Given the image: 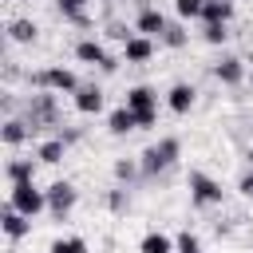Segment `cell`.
<instances>
[{"label":"cell","instance_id":"14","mask_svg":"<svg viewBox=\"0 0 253 253\" xmlns=\"http://www.w3.org/2000/svg\"><path fill=\"white\" fill-rule=\"evenodd\" d=\"M134 126H138V119H134L130 107H115V111L107 115V130H111V134H130Z\"/></svg>","mask_w":253,"mask_h":253},{"label":"cell","instance_id":"20","mask_svg":"<svg viewBox=\"0 0 253 253\" xmlns=\"http://www.w3.org/2000/svg\"><path fill=\"white\" fill-rule=\"evenodd\" d=\"M138 249H142V253H174V237H166V233H146Z\"/></svg>","mask_w":253,"mask_h":253},{"label":"cell","instance_id":"8","mask_svg":"<svg viewBox=\"0 0 253 253\" xmlns=\"http://www.w3.org/2000/svg\"><path fill=\"white\" fill-rule=\"evenodd\" d=\"M170 28V20L158 12V8H142L138 12V20H134V32L138 36H146V40H162V32Z\"/></svg>","mask_w":253,"mask_h":253},{"label":"cell","instance_id":"13","mask_svg":"<svg viewBox=\"0 0 253 253\" xmlns=\"http://www.w3.org/2000/svg\"><path fill=\"white\" fill-rule=\"evenodd\" d=\"M213 75H217L221 83H229V87H233V83H241V79H245V67H241V59H237V55H225V59H217V63H213Z\"/></svg>","mask_w":253,"mask_h":253},{"label":"cell","instance_id":"1","mask_svg":"<svg viewBox=\"0 0 253 253\" xmlns=\"http://www.w3.org/2000/svg\"><path fill=\"white\" fill-rule=\"evenodd\" d=\"M178 154H182V142H178V138H162V142L146 146V150H142V158H138V166H142V178H154V174L170 170V166L178 162Z\"/></svg>","mask_w":253,"mask_h":253},{"label":"cell","instance_id":"5","mask_svg":"<svg viewBox=\"0 0 253 253\" xmlns=\"http://www.w3.org/2000/svg\"><path fill=\"white\" fill-rule=\"evenodd\" d=\"M123 107H130L134 111V119H138V126H150L154 119H158V95L150 91V87H130L126 91V99H123Z\"/></svg>","mask_w":253,"mask_h":253},{"label":"cell","instance_id":"32","mask_svg":"<svg viewBox=\"0 0 253 253\" xmlns=\"http://www.w3.org/2000/svg\"><path fill=\"white\" fill-rule=\"evenodd\" d=\"M245 158H249V166H253V150H249V154H245Z\"/></svg>","mask_w":253,"mask_h":253},{"label":"cell","instance_id":"3","mask_svg":"<svg viewBox=\"0 0 253 253\" xmlns=\"http://www.w3.org/2000/svg\"><path fill=\"white\" fill-rule=\"evenodd\" d=\"M8 206L20 210L24 217H36L40 210H47V190H36V182H20L8 190Z\"/></svg>","mask_w":253,"mask_h":253},{"label":"cell","instance_id":"23","mask_svg":"<svg viewBox=\"0 0 253 253\" xmlns=\"http://www.w3.org/2000/svg\"><path fill=\"white\" fill-rule=\"evenodd\" d=\"M47 253H87V241L83 237H59V241H51Z\"/></svg>","mask_w":253,"mask_h":253},{"label":"cell","instance_id":"15","mask_svg":"<svg viewBox=\"0 0 253 253\" xmlns=\"http://www.w3.org/2000/svg\"><path fill=\"white\" fill-rule=\"evenodd\" d=\"M75 59H79V63H99V67H103V63H107V47H103L99 40H79V43H75Z\"/></svg>","mask_w":253,"mask_h":253},{"label":"cell","instance_id":"26","mask_svg":"<svg viewBox=\"0 0 253 253\" xmlns=\"http://www.w3.org/2000/svg\"><path fill=\"white\" fill-rule=\"evenodd\" d=\"M174 249H178V253H198L202 245H198V237L186 229V233H178V237H174Z\"/></svg>","mask_w":253,"mask_h":253},{"label":"cell","instance_id":"25","mask_svg":"<svg viewBox=\"0 0 253 253\" xmlns=\"http://www.w3.org/2000/svg\"><path fill=\"white\" fill-rule=\"evenodd\" d=\"M162 43H166V47H186V28H182V24H170V28L162 32Z\"/></svg>","mask_w":253,"mask_h":253},{"label":"cell","instance_id":"7","mask_svg":"<svg viewBox=\"0 0 253 253\" xmlns=\"http://www.w3.org/2000/svg\"><path fill=\"white\" fill-rule=\"evenodd\" d=\"M75 198H79V190H75L71 182H51V186H47V210H51L55 217H67L71 206H75Z\"/></svg>","mask_w":253,"mask_h":253},{"label":"cell","instance_id":"24","mask_svg":"<svg viewBox=\"0 0 253 253\" xmlns=\"http://www.w3.org/2000/svg\"><path fill=\"white\" fill-rule=\"evenodd\" d=\"M138 174H142L138 162H130V158H119V162H115V178H119V182H130V178H138Z\"/></svg>","mask_w":253,"mask_h":253},{"label":"cell","instance_id":"27","mask_svg":"<svg viewBox=\"0 0 253 253\" xmlns=\"http://www.w3.org/2000/svg\"><path fill=\"white\" fill-rule=\"evenodd\" d=\"M202 36H206V43H225V40H229L225 24H206V32H202Z\"/></svg>","mask_w":253,"mask_h":253},{"label":"cell","instance_id":"16","mask_svg":"<svg viewBox=\"0 0 253 253\" xmlns=\"http://www.w3.org/2000/svg\"><path fill=\"white\" fill-rule=\"evenodd\" d=\"M32 134V126H28V119H4V130H0V138H4V146H20L24 138Z\"/></svg>","mask_w":253,"mask_h":253},{"label":"cell","instance_id":"22","mask_svg":"<svg viewBox=\"0 0 253 253\" xmlns=\"http://www.w3.org/2000/svg\"><path fill=\"white\" fill-rule=\"evenodd\" d=\"M8 40L32 43V40H36V24H32V20H12V24H8Z\"/></svg>","mask_w":253,"mask_h":253},{"label":"cell","instance_id":"33","mask_svg":"<svg viewBox=\"0 0 253 253\" xmlns=\"http://www.w3.org/2000/svg\"><path fill=\"white\" fill-rule=\"evenodd\" d=\"M198 253H202V249H198Z\"/></svg>","mask_w":253,"mask_h":253},{"label":"cell","instance_id":"28","mask_svg":"<svg viewBox=\"0 0 253 253\" xmlns=\"http://www.w3.org/2000/svg\"><path fill=\"white\" fill-rule=\"evenodd\" d=\"M174 8H178V16H202L206 0H174Z\"/></svg>","mask_w":253,"mask_h":253},{"label":"cell","instance_id":"30","mask_svg":"<svg viewBox=\"0 0 253 253\" xmlns=\"http://www.w3.org/2000/svg\"><path fill=\"white\" fill-rule=\"evenodd\" d=\"M237 190H241V198H253V170H245V174H241Z\"/></svg>","mask_w":253,"mask_h":253},{"label":"cell","instance_id":"10","mask_svg":"<svg viewBox=\"0 0 253 253\" xmlns=\"http://www.w3.org/2000/svg\"><path fill=\"white\" fill-rule=\"evenodd\" d=\"M150 55H154V40H146V36H130L123 43V59L126 63H146Z\"/></svg>","mask_w":253,"mask_h":253},{"label":"cell","instance_id":"19","mask_svg":"<svg viewBox=\"0 0 253 253\" xmlns=\"http://www.w3.org/2000/svg\"><path fill=\"white\" fill-rule=\"evenodd\" d=\"M32 174H36V162H32V158H12V162H8V182H12V186L32 182Z\"/></svg>","mask_w":253,"mask_h":253},{"label":"cell","instance_id":"18","mask_svg":"<svg viewBox=\"0 0 253 253\" xmlns=\"http://www.w3.org/2000/svg\"><path fill=\"white\" fill-rule=\"evenodd\" d=\"M63 150H67V142H63V138H43V142L36 146V158H40V162H47V166H55V162L63 158Z\"/></svg>","mask_w":253,"mask_h":253},{"label":"cell","instance_id":"6","mask_svg":"<svg viewBox=\"0 0 253 253\" xmlns=\"http://www.w3.org/2000/svg\"><path fill=\"white\" fill-rule=\"evenodd\" d=\"M221 182L217 178H210V174H202V170H194L190 174V198H194V206H221Z\"/></svg>","mask_w":253,"mask_h":253},{"label":"cell","instance_id":"2","mask_svg":"<svg viewBox=\"0 0 253 253\" xmlns=\"http://www.w3.org/2000/svg\"><path fill=\"white\" fill-rule=\"evenodd\" d=\"M24 115H28V126H32V130L55 126V123H59L55 95H51V91H40V95H32V99H28V107H24Z\"/></svg>","mask_w":253,"mask_h":253},{"label":"cell","instance_id":"31","mask_svg":"<svg viewBox=\"0 0 253 253\" xmlns=\"http://www.w3.org/2000/svg\"><path fill=\"white\" fill-rule=\"evenodd\" d=\"M107 32H111V40H119V43H126V40H130V32H126V24H111Z\"/></svg>","mask_w":253,"mask_h":253},{"label":"cell","instance_id":"21","mask_svg":"<svg viewBox=\"0 0 253 253\" xmlns=\"http://www.w3.org/2000/svg\"><path fill=\"white\" fill-rule=\"evenodd\" d=\"M83 4H87V0H55V8H59V12H63V16L71 20V24H79V28H87L91 20L83 16Z\"/></svg>","mask_w":253,"mask_h":253},{"label":"cell","instance_id":"11","mask_svg":"<svg viewBox=\"0 0 253 253\" xmlns=\"http://www.w3.org/2000/svg\"><path fill=\"white\" fill-rule=\"evenodd\" d=\"M194 95H198V91H194L190 83H174V87L166 91V107H170L174 115H186V111L194 107Z\"/></svg>","mask_w":253,"mask_h":253},{"label":"cell","instance_id":"9","mask_svg":"<svg viewBox=\"0 0 253 253\" xmlns=\"http://www.w3.org/2000/svg\"><path fill=\"white\" fill-rule=\"evenodd\" d=\"M103 87H95V83H79V91H75V111L79 115H99L103 111Z\"/></svg>","mask_w":253,"mask_h":253},{"label":"cell","instance_id":"17","mask_svg":"<svg viewBox=\"0 0 253 253\" xmlns=\"http://www.w3.org/2000/svg\"><path fill=\"white\" fill-rule=\"evenodd\" d=\"M202 20H206V24H229V20H233V4H229V0H206Z\"/></svg>","mask_w":253,"mask_h":253},{"label":"cell","instance_id":"4","mask_svg":"<svg viewBox=\"0 0 253 253\" xmlns=\"http://www.w3.org/2000/svg\"><path fill=\"white\" fill-rule=\"evenodd\" d=\"M28 79H32V87H40V91H67V95L79 91V79H75L71 67H43V71H36V75H28Z\"/></svg>","mask_w":253,"mask_h":253},{"label":"cell","instance_id":"29","mask_svg":"<svg viewBox=\"0 0 253 253\" xmlns=\"http://www.w3.org/2000/svg\"><path fill=\"white\" fill-rule=\"evenodd\" d=\"M107 206H111L115 213H123V210H126V190H111V198H107Z\"/></svg>","mask_w":253,"mask_h":253},{"label":"cell","instance_id":"12","mask_svg":"<svg viewBox=\"0 0 253 253\" xmlns=\"http://www.w3.org/2000/svg\"><path fill=\"white\" fill-rule=\"evenodd\" d=\"M4 233L12 237V241H20V237H28V229H32V217H24L20 210H12V206H4Z\"/></svg>","mask_w":253,"mask_h":253}]
</instances>
